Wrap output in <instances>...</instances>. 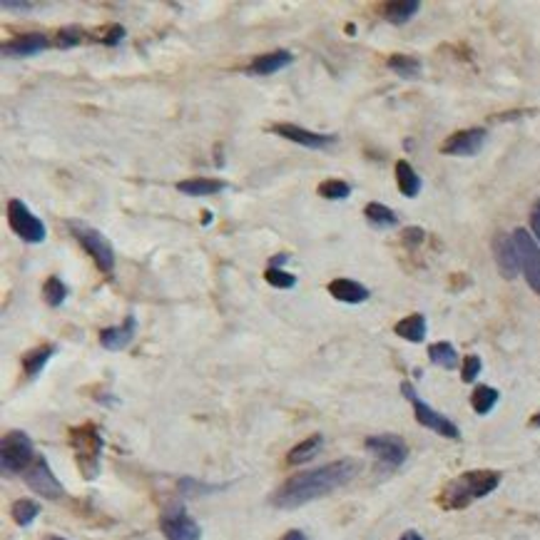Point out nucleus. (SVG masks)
<instances>
[{"label": "nucleus", "mask_w": 540, "mask_h": 540, "mask_svg": "<svg viewBox=\"0 0 540 540\" xmlns=\"http://www.w3.org/2000/svg\"><path fill=\"white\" fill-rule=\"evenodd\" d=\"M202 224H212V212L205 209V215H202Z\"/></svg>", "instance_id": "42"}, {"label": "nucleus", "mask_w": 540, "mask_h": 540, "mask_svg": "<svg viewBox=\"0 0 540 540\" xmlns=\"http://www.w3.org/2000/svg\"><path fill=\"white\" fill-rule=\"evenodd\" d=\"M56 356V344H43L37 349H30L28 354L23 356V372L28 379H36L37 373L46 369V363Z\"/></svg>", "instance_id": "23"}, {"label": "nucleus", "mask_w": 540, "mask_h": 540, "mask_svg": "<svg viewBox=\"0 0 540 540\" xmlns=\"http://www.w3.org/2000/svg\"><path fill=\"white\" fill-rule=\"evenodd\" d=\"M481 369H484V363H481L478 356L475 354L466 356V359H464V366H461V379H464L466 383L475 382V376L481 373Z\"/></svg>", "instance_id": "35"}, {"label": "nucleus", "mask_w": 540, "mask_h": 540, "mask_svg": "<svg viewBox=\"0 0 540 540\" xmlns=\"http://www.w3.org/2000/svg\"><path fill=\"white\" fill-rule=\"evenodd\" d=\"M227 182L224 179H215V178H195V179H182L178 182V189L182 195L189 197H209V195H219L227 189Z\"/></svg>", "instance_id": "19"}, {"label": "nucleus", "mask_w": 540, "mask_h": 540, "mask_svg": "<svg viewBox=\"0 0 540 540\" xmlns=\"http://www.w3.org/2000/svg\"><path fill=\"white\" fill-rule=\"evenodd\" d=\"M362 471V464L354 458H344V461H334L326 464L314 471H304L289 478L287 484L281 485L277 494L271 495V505H277L281 511H294L301 505L319 501L324 495L334 494L341 485L352 484Z\"/></svg>", "instance_id": "1"}, {"label": "nucleus", "mask_w": 540, "mask_h": 540, "mask_svg": "<svg viewBox=\"0 0 540 540\" xmlns=\"http://www.w3.org/2000/svg\"><path fill=\"white\" fill-rule=\"evenodd\" d=\"M485 142H488V132L484 127L458 130L441 145V155H448V158H475L484 149Z\"/></svg>", "instance_id": "12"}, {"label": "nucleus", "mask_w": 540, "mask_h": 540, "mask_svg": "<svg viewBox=\"0 0 540 540\" xmlns=\"http://www.w3.org/2000/svg\"><path fill=\"white\" fill-rule=\"evenodd\" d=\"M70 448H73L75 461L80 474L87 481H93L100 475V464H103V451H105V438L97 429V423L87 421L83 426L70 429Z\"/></svg>", "instance_id": "3"}, {"label": "nucleus", "mask_w": 540, "mask_h": 540, "mask_svg": "<svg viewBox=\"0 0 540 540\" xmlns=\"http://www.w3.org/2000/svg\"><path fill=\"white\" fill-rule=\"evenodd\" d=\"M90 37L97 40V43H105V46H117V43L125 40V28L122 25H107V28H100Z\"/></svg>", "instance_id": "34"}, {"label": "nucleus", "mask_w": 540, "mask_h": 540, "mask_svg": "<svg viewBox=\"0 0 540 540\" xmlns=\"http://www.w3.org/2000/svg\"><path fill=\"white\" fill-rule=\"evenodd\" d=\"M159 531L168 540H202L199 523L187 513L182 504H169L159 515Z\"/></svg>", "instance_id": "8"}, {"label": "nucleus", "mask_w": 540, "mask_h": 540, "mask_svg": "<svg viewBox=\"0 0 540 540\" xmlns=\"http://www.w3.org/2000/svg\"><path fill=\"white\" fill-rule=\"evenodd\" d=\"M431 363H436L441 369H456L458 366V352L451 341H436L429 346Z\"/></svg>", "instance_id": "27"}, {"label": "nucleus", "mask_w": 540, "mask_h": 540, "mask_svg": "<svg viewBox=\"0 0 540 540\" xmlns=\"http://www.w3.org/2000/svg\"><path fill=\"white\" fill-rule=\"evenodd\" d=\"M67 297V287L66 281L57 280V277H50V280L43 284V299H46L47 307L57 309L63 301H66Z\"/></svg>", "instance_id": "30"}, {"label": "nucleus", "mask_w": 540, "mask_h": 540, "mask_svg": "<svg viewBox=\"0 0 540 540\" xmlns=\"http://www.w3.org/2000/svg\"><path fill=\"white\" fill-rule=\"evenodd\" d=\"M396 185H399L401 195L413 199V197L421 192L423 179L419 178V172H416V169L411 168V162H406V159H399V162H396Z\"/></svg>", "instance_id": "22"}, {"label": "nucleus", "mask_w": 540, "mask_h": 540, "mask_svg": "<svg viewBox=\"0 0 540 540\" xmlns=\"http://www.w3.org/2000/svg\"><path fill=\"white\" fill-rule=\"evenodd\" d=\"M329 294L336 299V301H344V304H362L366 299L372 297V291L359 284L354 280H344V277H339V280L329 281Z\"/></svg>", "instance_id": "18"}, {"label": "nucleus", "mask_w": 540, "mask_h": 540, "mask_svg": "<svg viewBox=\"0 0 540 540\" xmlns=\"http://www.w3.org/2000/svg\"><path fill=\"white\" fill-rule=\"evenodd\" d=\"M10 515H13V521L18 523L20 528H28V525H33L37 515H40V505L36 501H30V498H20L10 508Z\"/></svg>", "instance_id": "29"}, {"label": "nucleus", "mask_w": 540, "mask_h": 540, "mask_svg": "<svg viewBox=\"0 0 540 540\" xmlns=\"http://www.w3.org/2000/svg\"><path fill=\"white\" fill-rule=\"evenodd\" d=\"M401 239H403L406 247H419V244L426 239V232H423L421 227H406L403 234H401Z\"/></svg>", "instance_id": "36"}, {"label": "nucleus", "mask_w": 540, "mask_h": 540, "mask_svg": "<svg viewBox=\"0 0 540 540\" xmlns=\"http://www.w3.org/2000/svg\"><path fill=\"white\" fill-rule=\"evenodd\" d=\"M494 260L505 280H515V277H518V271H521V260H518V250H515V242H513V234H495Z\"/></svg>", "instance_id": "14"}, {"label": "nucleus", "mask_w": 540, "mask_h": 540, "mask_svg": "<svg viewBox=\"0 0 540 540\" xmlns=\"http://www.w3.org/2000/svg\"><path fill=\"white\" fill-rule=\"evenodd\" d=\"M393 331L406 339L411 344H421L426 339V317L423 314H411V317L401 319L399 324L393 326Z\"/></svg>", "instance_id": "24"}, {"label": "nucleus", "mask_w": 540, "mask_h": 540, "mask_svg": "<svg viewBox=\"0 0 540 540\" xmlns=\"http://www.w3.org/2000/svg\"><path fill=\"white\" fill-rule=\"evenodd\" d=\"M399 540H423V538H421V535L416 531H406V533H403V535H401Z\"/></svg>", "instance_id": "41"}, {"label": "nucleus", "mask_w": 540, "mask_h": 540, "mask_svg": "<svg viewBox=\"0 0 540 540\" xmlns=\"http://www.w3.org/2000/svg\"><path fill=\"white\" fill-rule=\"evenodd\" d=\"M36 458L37 453L36 446H33V438L25 431H8L3 436V443H0V466H3V474H25L36 464Z\"/></svg>", "instance_id": "4"}, {"label": "nucleus", "mask_w": 540, "mask_h": 540, "mask_svg": "<svg viewBox=\"0 0 540 540\" xmlns=\"http://www.w3.org/2000/svg\"><path fill=\"white\" fill-rule=\"evenodd\" d=\"M419 10V0H392V3H383L382 5V18L393 23V25H403V23H409Z\"/></svg>", "instance_id": "20"}, {"label": "nucleus", "mask_w": 540, "mask_h": 540, "mask_svg": "<svg viewBox=\"0 0 540 540\" xmlns=\"http://www.w3.org/2000/svg\"><path fill=\"white\" fill-rule=\"evenodd\" d=\"M363 217H366L369 224L376 227V229H392V227L399 224L396 212H393L392 207L382 205V202H369V205L363 207Z\"/></svg>", "instance_id": "25"}, {"label": "nucleus", "mask_w": 540, "mask_h": 540, "mask_svg": "<svg viewBox=\"0 0 540 540\" xmlns=\"http://www.w3.org/2000/svg\"><path fill=\"white\" fill-rule=\"evenodd\" d=\"M531 426H533V429H540V411L531 419Z\"/></svg>", "instance_id": "43"}, {"label": "nucleus", "mask_w": 540, "mask_h": 540, "mask_svg": "<svg viewBox=\"0 0 540 540\" xmlns=\"http://www.w3.org/2000/svg\"><path fill=\"white\" fill-rule=\"evenodd\" d=\"M401 393H403V396L411 401V406H413V413H416V421H419L423 429L436 431L438 436L453 438V441L461 436V431H458L456 423H453L451 419H446L443 413H438L436 409H431L429 403L421 399L419 393H416V389H413L411 383H401Z\"/></svg>", "instance_id": "6"}, {"label": "nucleus", "mask_w": 540, "mask_h": 540, "mask_svg": "<svg viewBox=\"0 0 540 540\" xmlns=\"http://www.w3.org/2000/svg\"><path fill=\"white\" fill-rule=\"evenodd\" d=\"M319 195L324 197V199L339 202V199H346V197L352 195V185L344 182V179H326V182L319 185Z\"/></svg>", "instance_id": "31"}, {"label": "nucleus", "mask_w": 540, "mask_h": 540, "mask_svg": "<svg viewBox=\"0 0 540 540\" xmlns=\"http://www.w3.org/2000/svg\"><path fill=\"white\" fill-rule=\"evenodd\" d=\"M294 63V53L289 50H271V53H264V56H257L247 67L250 75H274L280 73L281 67H289Z\"/></svg>", "instance_id": "17"}, {"label": "nucleus", "mask_w": 540, "mask_h": 540, "mask_svg": "<svg viewBox=\"0 0 540 540\" xmlns=\"http://www.w3.org/2000/svg\"><path fill=\"white\" fill-rule=\"evenodd\" d=\"M50 47V40H47L43 33H25V36H15L8 43H3V56L8 57H25V56H37Z\"/></svg>", "instance_id": "16"}, {"label": "nucleus", "mask_w": 540, "mask_h": 540, "mask_svg": "<svg viewBox=\"0 0 540 540\" xmlns=\"http://www.w3.org/2000/svg\"><path fill=\"white\" fill-rule=\"evenodd\" d=\"M386 66L392 73H396L399 77H406V80H413V77H419L421 75V60L413 56H403V53H393L389 60H386Z\"/></svg>", "instance_id": "26"}, {"label": "nucleus", "mask_w": 540, "mask_h": 540, "mask_svg": "<svg viewBox=\"0 0 540 540\" xmlns=\"http://www.w3.org/2000/svg\"><path fill=\"white\" fill-rule=\"evenodd\" d=\"M321 448H324V436H321V433H314V436L304 438L301 443H297V446L289 451L287 464L289 466H304L307 461L319 456Z\"/></svg>", "instance_id": "21"}, {"label": "nucleus", "mask_w": 540, "mask_h": 540, "mask_svg": "<svg viewBox=\"0 0 540 540\" xmlns=\"http://www.w3.org/2000/svg\"><path fill=\"white\" fill-rule=\"evenodd\" d=\"M280 540H307V535H304L301 531H289V533H284Z\"/></svg>", "instance_id": "39"}, {"label": "nucleus", "mask_w": 540, "mask_h": 540, "mask_svg": "<svg viewBox=\"0 0 540 540\" xmlns=\"http://www.w3.org/2000/svg\"><path fill=\"white\" fill-rule=\"evenodd\" d=\"M135 334H138V319L135 314H127L117 326H107L100 331V344L107 352H122L125 346L132 344Z\"/></svg>", "instance_id": "15"}, {"label": "nucleus", "mask_w": 540, "mask_h": 540, "mask_svg": "<svg viewBox=\"0 0 540 540\" xmlns=\"http://www.w3.org/2000/svg\"><path fill=\"white\" fill-rule=\"evenodd\" d=\"M264 281L274 289H294L297 287V277L291 274V271L277 270V267H270V270L264 271Z\"/></svg>", "instance_id": "33"}, {"label": "nucleus", "mask_w": 540, "mask_h": 540, "mask_svg": "<svg viewBox=\"0 0 540 540\" xmlns=\"http://www.w3.org/2000/svg\"><path fill=\"white\" fill-rule=\"evenodd\" d=\"M25 478V484H28L30 491H36L37 495H43L47 501H57V498H63L66 495V488L63 484L57 481L56 474H53V468L47 464L46 458L37 456L36 464L23 474Z\"/></svg>", "instance_id": "11"}, {"label": "nucleus", "mask_w": 540, "mask_h": 540, "mask_svg": "<svg viewBox=\"0 0 540 540\" xmlns=\"http://www.w3.org/2000/svg\"><path fill=\"white\" fill-rule=\"evenodd\" d=\"M513 242H515V250H518V260H521V271L528 287L540 294V247L538 242L533 239L531 232H525L523 227H518L513 232Z\"/></svg>", "instance_id": "10"}, {"label": "nucleus", "mask_w": 540, "mask_h": 540, "mask_svg": "<svg viewBox=\"0 0 540 540\" xmlns=\"http://www.w3.org/2000/svg\"><path fill=\"white\" fill-rule=\"evenodd\" d=\"M366 451L372 453L383 468H399L409 458L406 441L396 433H379V436L366 438Z\"/></svg>", "instance_id": "9"}, {"label": "nucleus", "mask_w": 540, "mask_h": 540, "mask_svg": "<svg viewBox=\"0 0 540 540\" xmlns=\"http://www.w3.org/2000/svg\"><path fill=\"white\" fill-rule=\"evenodd\" d=\"M498 399H501V393L495 392L494 386H475L474 396H471V406H474L475 413L485 416V413H491V411H494Z\"/></svg>", "instance_id": "28"}, {"label": "nucleus", "mask_w": 540, "mask_h": 540, "mask_svg": "<svg viewBox=\"0 0 540 540\" xmlns=\"http://www.w3.org/2000/svg\"><path fill=\"white\" fill-rule=\"evenodd\" d=\"M289 261V254H277V257H271L270 267H277L280 270V264H287Z\"/></svg>", "instance_id": "40"}, {"label": "nucleus", "mask_w": 540, "mask_h": 540, "mask_svg": "<svg viewBox=\"0 0 540 540\" xmlns=\"http://www.w3.org/2000/svg\"><path fill=\"white\" fill-rule=\"evenodd\" d=\"M271 132H274V135H280V138H287V140L297 142V145H301V148H309V149H324L336 142V135H321V132H311V130H307V127L291 125V122H280V125H271Z\"/></svg>", "instance_id": "13"}, {"label": "nucleus", "mask_w": 540, "mask_h": 540, "mask_svg": "<svg viewBox=\"0 0 540 540\" xmlns=\"http://www.w3.org/2000/svg\"><path fill=\"white\" fill-rule=\"evenodd\" d=\"M5 212H8L10 229L15 232L18 239H23L25 244L46 242V224H43V219H37V217L30 212V207L25 205L23 199H10Z\"/></svg>", "instance_id": "7"}, {"label": "nucleus", "mask_w": 540, "mask_h": 540, "mask_svg": "<svg viewBox=\"0 0 540 540\" xmlns=\"http://www.w3.org/2000/svg\"><path fill=\"white\" fill-rule=\"evenodd\" d=\"M531 229L535 234V239L540 242V199H535L531 207Z\"/></svg>", "instance_id": "38"}, {"label": "nucleus", "mask_w": 540, "mask_h": 540, "mask_svg": "<svg viewBox=\"0 0 540 540\" xmlns=\"http://www.w3.org/2000/svg\"><path fill=\"white\" fill-rule=\"evenodd\" d=\"M85 30L77 28V25H67V28H60L56 33V40H53V46L60 47V50H67V47H75L83 43Z\"/></svg>", "instance_id": "32"}, {"label": "nucleus", "mask_w": 540, "mask_h": 540, "mask_svg": "<svg viewBox=\"0 0 540 540\" xmlns=\"http://www.w3.org/2000/svg\"><path fill=\"white\" fill-rule=\"evenodd\" d=\"M501 484V474L491 471V468H481V471H468V474L456 475L453 481H448L443 485V491L438 495V504L443 505L446 511H461L468 505L485 498L488 494H494Z\"/></svg>", "instance_id": "2"}, {"label": "nucleus", "mask_w": 540, "mask_h": 540, "mask_svg": "<svg viewBox=\"0 0 540 540\" xmlns=\"http://www.w3.org/2000/svg\"><path fill=\"white\" fill-rule=\"evenodd\" d=\"M70 232L80 242L85 252L90 254L95 261V267L103 271V274H112L115 271V250H112L110 239L100 234L95 227L83 222H70Z\"/></svg>", "instance_id": "5"}, {"label": "nucleus", "mask_w": 540, "mask_h": 540, "mask_svg": "<svg viewBox=\"0 0 540 540\" xmlns=\"http://www.w3.org/2000/svg\"><path fill=\"white\" fill-rule=\"evenodd\" d=\"M0 8L10 10V13H13V10H15V13H28V10H33V3H28V0H25V3H23V0H3Z\"/></svg>", "instance_id": "37"}, {"label": "nucleus", "mask_w": 540, "mask_h": 540, "mask_svg": "<svg viewBox=\"0 0 540 540\" xmlns=\"http://www.w3.org/2000/svg\"><path fill=\"white\" fill-rule=\"evenodd\" d=\"M46 540H66V538H60V535H47Z\"/></svg>", "instance_id": "44"}]
</instances>
